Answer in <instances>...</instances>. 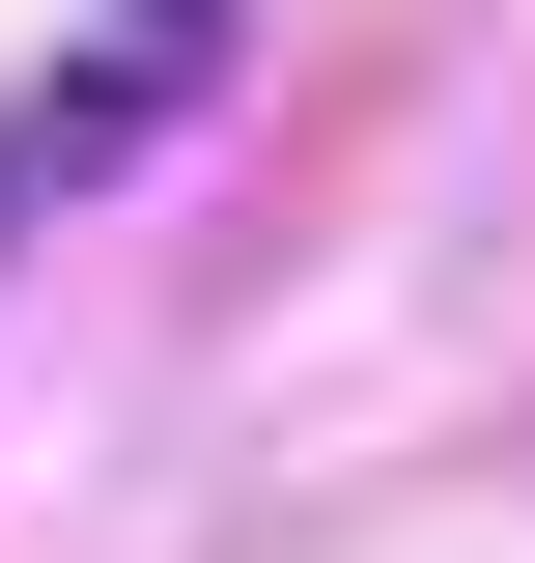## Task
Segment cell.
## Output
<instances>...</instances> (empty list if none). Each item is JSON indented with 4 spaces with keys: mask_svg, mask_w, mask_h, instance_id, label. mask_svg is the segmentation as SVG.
I'll return each mask as SVG.
<instances>
[{
    "mask_svg": "<svg viewBox=\"0 0 535 563\" xmlns=\"http://www.w3.org/2000/svg\"><path fill=\"white\" fill-rule=\"evenodd\" d=\"M226 29H254V0H113V29H85V57L29 85V113H0V225H57V198H113L141 141H170V113L226 85Z\"/></svg>",
    "mask_w": 535,
    "mask_h": 563,
    "instance_id": "6da1fadb",
    "label": "cell"
}]
</instances>
